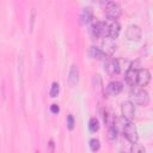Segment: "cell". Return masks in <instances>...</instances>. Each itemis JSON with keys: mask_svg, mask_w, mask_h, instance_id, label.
Masks as SVG:
<instances>
[{"mask_svg": "<svg viewBox=\"0 0 153 153\" xmlns=\"http://www.w3.org/2000/svg\"><path fill=\"white\" fill-rule=\"evenodd\" d=\"M131 99L130 100L133 104H137V105H141V106H147L149 104V96H148V92L141 87L139 88H135L133 92H131Z\"/></svg>", "mask_w": 153, "mask_h": 153, "instance_id": "6da1fadb", "label": "cell"}, {"mask_svg": "<svg viewBox=\"0 0 153 153\" xmlns=\"http://www.w3.org/2000/svg\"><path fill=\"white\" fill-rule=\"evenodd\" d=\"M90 32L92 37L99 38V37H108V22H96L91 25Z\"/></svg>", "mask_w": 153, "mask_h": 153, "instance_id": "7a4b0ae2", "label": "cell"}, {"mask_svg": "<svg viewBox=\"0 0 153 153\" xmlns=\"http://www.w3.org/2000/svg\"><path fill=\"white\" fill-rule=\"evenodd\" d=\"M122 13L121 5L116 1H108L105 4V14L110 20H116Z\"/></svg>", "mask_w": 153, "mask_h": 153, "instance_id": "3957f363", "label": "cell"}, {"mask_svg": "<svg viewBox=\"0 0 153 153\" xmlns=\"http://www.w3.org/2000/svg\"><path fill=\"white\" fill-rule=\"evenodd\" d=\"M123 135L126 136V139L129 142H131V143L137 142V140H139L137 130H136V127L133 124L131 121H126V124H123Z\"/></svg>", "mask_w": 153, "mask_h": 153, "instance_id": "277c9868", "label": "cell"}, {"mask_svg": "<svg viewBox=\"0 0 153 153\" xmlns=\"http://www.w3.org/2000/svg\"><path fill=\"white\" fill-rule=\"evenodd\" d=\"M104 69L105 72L114 76V75H117L120 72H121V63H120V60L117 59H114V57H110L105 61L104 63Z\"/></svg>", "mask_w": 153, "mask_h": 153, "instance_id": "5b68a950", "label": "cell"}, {"mask_svg": "<svg viewBox=\"0 0 153 153\" xmlns=\"http://www.w3.org/2000/svg\"><path fill=\"white\" fill-rule=\"evenodd\" d=\"M151 81V73L147 68H141L137 71V78H136V85L141 88L147 86Z\"/></svg>", "mask_w": 153, "mask_h": 153, "instance_id": "8992f818", "label": "cell"}, {"mask_svg": "<svg viewBox=\"0 0 153 153\" xmlns=\"http://www.w3.org/2000/svg\"><path fill=\"white\" fill-rule=\"evenodd\" d=\"M121 111H122V116L126 121H131V118L135 115V106L130 100H126L121 105Z\"/></svg>", "mask_w": 153, "mask_h": 153, "instance_id": "52a82bcc", "label": "cell"}, {"mask_svg": "<svg viewBox=\"0 0 153 153\" xmlns=\"http://www.w3.org/2000/svg\"><path fill=\"white\" fill-rule=\"evenodd\" d=\"M141 36H142V31H141L140 26H137V25H130V26H128V29L126 31V37L129 41L137 42V41L141 39Z\"/></svg>", "mask_w": 153, "mask_h": 153, "instance_id": "ba28073f", "label": "cell"}, {"mask_svg": "<svg viewBox=\"0 0 153 153\" xmlns=\"http://www.w3.org/2000/svg\"><path fill=\"white\" fill-rule=\"evenodd\" d=\"M100 50L103 51L105 57H108V56L110 57V56H112L114 51L116 50V44H115V42L112 39H110L109 37H105L103 43H102V49Z\"/></svg>", "mask_w": 153, "mask_h": 153, "instance_id": "9c48e42d", "label": "cell"}, {"mask_svg": "<svg viewBox=\"0 0 153 153\" xmlns=\"http://www.w3.org/2000/svg\"><path fill=\"white\" fill-rule=\"evenodd\" d=\"M137 71L139 68L135 67L134 63H131L127 72H126V81L130 85V86H136V78H137Z\"/></svg>", "mask_w": 153, "mask_h": 153, "instance_id": "30bf717a", "label": "cell"}, {"mask_svg": "<svg viewBox=\"0 0 153 153\" xmlns=\"http://www.w3.org/2000/svg\"><path fill=\"white\" fill-rule=\"evenodd\" d=\"M121 32V25L116 22V20H110V23H108V37L112 41H115Z\"/></svg>", "mask_w": 153, "mask_h": 153, "instance_id": "8fae6325", "label": "cell"}, {"mask_svg": "<svg viewBox=\"0 0 153 153\" xmlns=\"http://www.w3.org/2000/svg\"><path fill=\"white\" fill-rule=\"evenodd\" d=\"M123 90V84L121 81H111L106 86V93L110 96H117L122 92Z\"/></svg>", "mask_w": 153, "mask_h": 153, "instance_id": "7c38bea8", "label": "cell"}, {"mask_svg": "<svg viewBox=\"0 0 153 153\" xmlns=\"http://www.w3.org/2000/svg\"><path fill=\"white\" fill-rule=\"evenodd\" d=\"M80 19H81V23L82 24L91 23L92 19H93V11H92V8L88 7V6L84 7L82 11H81V14H80Z\"/></svg>", "mask_w": 153, "mask_h": 153, "instance_id": "4fadbf2b", "label": "cell"}, {"mask_svg": "<svg viewBox=\"0 0 153 153\" xmlns=\"http://www.w3.org/2000/svg\"><path fill=\"white\" fill-rule=\"evenodd\" d=\"M68 80L71 82L72 86H75L79 81V68L76 65H72L71 69H69V74H68Z\"/></svg>", "mask_w": 153, "mask_h": 153, "instance_id": "5bb4252c", "label": "cell"}, {"mask_svg": "<svg viewBox=\"0 0 153 153\" xmlns=\"http://www.w3.org/2000/svg\"><path fill=\"white\" fill-rule=\"evenodd\" d=\"M88 56L91 59H94V60H104L105 59V55L103 54V51L100 50V48L94 47V45L90 47V49H88Z\"/></svg>", "mask_w": 153, "mask_h": 153, "instance_id": "9a60e30c", "label": "cell"}, {"mask_svg": "<svg viewBox=\"0 0 153 153\" xmlns=\"http://www.w3.org/2000/svg\"><path fill=\"white\" fill-rule=\"evenodd\" d=\"M88 129L92 133L98 131V129H99V122H98V120L96 117L90 118V121H88Z\"/></svg>", "mask_w": 153, "mask_h": 153, "instance_id": "2e32d148", "label": "cell"}, {"mask_svg": "<svg viewBox=\"0 0 153 153\" xmlns=\"http://www.w3.org/2000/svg\"><path fill=\"white\" fill-rule=\"evenodd\" d=\"M116 137H117V128H116V124L112 123L109 127V140L110 141H115Z\"/></svg>", "mask_w": 153, "mask_h": 153, "instance_id": "e0dca14e", "label": "cell"}, {"mask_svg": "<svg viewBox=\"0 0 153 153\" xmlns=\"http://www.w3.org/2000/svg\"><path fill=\"white\" fill-rule=\"evenodd\" d=\"M59 92H60V85H59V84L55 81V82H53V84H51V87H50L49 94H50V97L55 98V97H57Z\"/></svg>", "mask_w": 153, "mask_h": 153, "instance_id": "ac0fdd59", "label": "cell"}, {"mask_svg": "<svg viewBox=\"0 0 153 153\" xmlns=\"http://www.w3.org/2000/svg\"><path fill=\"white\" fill-rule=\"evenodd\" d=\"M90 148L92 152H97L99 148H100V141L98 139H91L90 140Z\"/></svg>", "mask_w": 153, "mask_h": 153, "instance_id": "d6986e66", "label": "cell"}, {"mask_svg": "<svg viewBox=\"0 0 153 153\" xmlns=\"http://www.w3.org/2000/svg\"><path fill=\"white\" fill-rule=\"evenodd\" d=\"M130 153H146V149L142 145L139 143H133L131 148H130Z\"/></svg>", "mask_w": 153, "mask_h": 153, "instance_id": "ffe728a7", "label": "cell"}, {"mask_svg": "<svg viewBox=\"0 0 153 153\" xmlns=\"http://www.w3.org/2000/svg\"><path fill=\"white\" fill-rule=\"evenodd\" d=\"M74 126H75V121H74L73 115H68L67 116V128L69 130H73L74 129Z\"/></svg>", "mask_w": 153, "mask_h": 153, "instance_id": "44dd1931", "label": "cell"}, {"mask_svg": "<svg viewBox=\"0 0 153 153\" xmlns=\"http://www.w3.org/2000/svg\"><path fill=\"white\" fill-rule=\"evenodd\" d=\"M47 149H48V153H54V149H55V143L53 140H50L48 142V146H47Z\"/></svg>", "mask_w": 153, "mask_h": 153, "instance_id": "7402d4cb", "label": "cell"}, {"mask_svg": "<svg viewBox=\"0 0 153 153\" xmlns=\"http://www.w3.org/2000/svg\"><path fill=\"white\" fill-rule=\"evenodd\" d=\"M50 111H51L53 114H57V112L60 111V106H59L57 104H51V105H50Z\"/></svg>", "mask_w": 153, "mask_h": 153, "instance_id": "603a6c76", "label": "cell"}, {"mask_svg": "<svg viewBox=\"0 0 153 153\" xmlns=\"http://www.w3.org/2000/svg\"><path fill=\"white\" fill-rule=\"evenodd\" d=\"M122 153H124V152H122Z\"/></svg>", "mask_w": 153, "mask_h": 153, "instance_id": "cb8c5ba5", "label": "cell"}]
</instances>
